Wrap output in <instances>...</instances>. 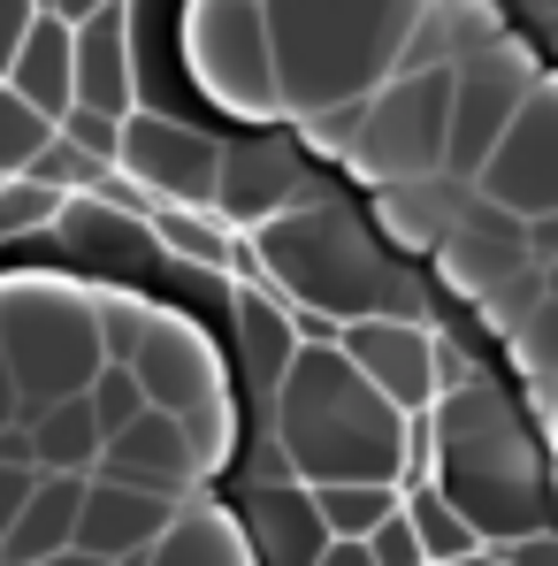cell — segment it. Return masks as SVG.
Here are the masks:
<instances>
[{
  "label": "cell",
  "mask_w": 558,
  "mask_h": 566,
  "mask_svg": "<svg viewBox=\"0 0 558 566\" xmlns=\"http://www.w3.org/2000/svg\"><path fill=\"white\" fill-rule=\"evenodd\" d=\"M23 429H31V468H77L93 474L99 468V413L85 390L70 398H46V406H23Z\"/></svg>",
  "instance_id": "obj_22"
},
{
  "label": "cell",
  "mask_w": 558,
  "mask_h": 566,
  "mask_svg": "<svg viewBox=\"0 0 558 566\" xmlns=\"http://www.w3.org/2000/svg\"><path fill=\"white\" fill-rule=\"evenodd\" d=\"M185 77L230 123H283L276 115V54H269V8L261 0H185Z\"/></svg>",
  "instance_id": "obj_7"
},
{
  "label": "cell",
  "mask_w": 558,
  "mask_h": 566,
  "mask_svg": "<svg viewBox=\"0 0 558 566\" xmlns=\"http://www.w3.org/2000/svg\"><path fill=\"white\" fill-rule=\"evenodd\" d=\"M314 490V513H322V528H329V544L337 536H368L375 521L406 497V482H390V474H329V482H306Z\"/></svg>",
  "instance_id": "obj_24"
},
{
  "label": "cell",
  "mask_w": 558,
  "mask_h": 566,
  "mask_svg": "<svg viewBox=\"0 0 558 566\" xmlns=\"http://www.w3.org/2000/svg\"><path fill=\"white\" fill-rule=\"evenodd\" d=\"M70 99L99 115L138 107V62H130V0H107L85 23H70Z\"/></svg>",
  "instance_id": "obj_15"
},
{
  "label": "cell",
  "mask_w": 558,
  "mask_h": 566,
  "mask_svg": "<svg viewBox=\"0 0 558 566\" xmlns=\"http://www.w3.org/2000/svg\"><path fill=\"white\" fill-rule=\"evenodd\" d=\"M54 123L31 107V99L15 93V85H0V177H15L31 154H39V138H46Z\"/></svg>",
  "instance_id": "obj_28"
},
{
  "label": "cell",
  "mask_w": 558,
  "mask_h": 566,
  "mask_svg": "<svg viewBox=\"0 0 558 566\" xmlns=\"http://www.w3.org/2000/svg\"><path fill=\"white\" fill-rule=\"evenodd\" d=\"M505 360L528 390H551L558 382V291H544L513 329H505Z\"/></svg>",
  "instance_id": "obj_25"
},
{
  "label": "cell",
  "mask_w": 558,
  "mask_h": 566,
  "mask_svg": "<svg viewBox=\"0 0 558 566\" xmlns=\"http://www.w3.org/2000/svg\"><path fill=\"white\" fill-rule=\"evenodd\" d=\"M536 429H544V444H551V468H558V382H551V390H536Z\"/></svg>",
  "instance_id": "obj_33"
},
{
  "label": "cell",
  "mask_w": 558,
  "mask_h": 566,
  "mask_svg": "<svg viewBox=\"0 0 558 566\" xmlns=\"http://www.w3.org/2000/svg\"><path fill=\"white\" fill-rule=\"evenodd\" d=\"M337 169L360 191L452 169V62H398L375 93H360Z\"/></svg>",
  "instance_id": "obj_6"
},
{
  "label": "cell",
  "mask_w": 558,
  "mask_h": 566,
  "mask_svg": "<svg viewBox=\"0 0 558 566\" xmlns=\"http://www.w3.org/2000/svg\"><path fill=\"white\" fill-rule=\"evenodd\" d=\"M368 230L390 245V253H406V261H429L444 238H452V222L466 214V199H474V177H452V169H436V177H406V185H375L368 191Z\"/></svg>",
  "instance_id": "obj_14"
},
{
  "label": "cell",
  "mask_w": 558,
  "mask_h": 566,
  "mask_svg": "<svg viewBox=\"0 0 558 566\" xmlns=\"http://www.w3.org/2000/svg\"><path fill=\"white\" fill-rule=\"evenodd\" d=\"M238 329H245V360H253V376L276 390L283 360H291L306 337H322L329 322L306 314V306H291L283 291H238ZM329 337H337V329H329Z\"/></svg>",
  "instance_id": "obj_21"
},
{
  "label": "cell",
  "mask_w": 558,
  "mask_h": 566,
  "mask_svg": "<svg viewBox=\"0 0 558 566\" xmlns=\"http://www.w3.org/2000/svg\"><path fill=\"white\" fill-rule=\"evenodd\" d=\"M207 490V482H199ZM185 482H154V474H123V468H93L85 497H77V528H70V559H146L154 536L169 528Z\"/></svg>",
  "instance_id": "obj_10"
},
{
  "label": "cell",
  "mask_w": 558,
  "mask_h": 566,
  "mask_svg": "<svg viewBox=\"0 0 558 566\" xmlns=\"http://www.w3.org/2000/svg\"><path fill=\"white\" fill-rule=\"evenodd\" d=\"M436 261V276L460 291L466 306L489 291V283H505L513 269H528L536 253H528V214H513V207H497V199H466V214L452 222V238L429 253Z\"/></svg>",
  "instance_id": "obj_13"
},
{
  "label": "cell",
  "mask_w": 558,
  "mask_h": 566,
  "mask_svg": "<svg viewBox=\"0 0 558 566\" xmlns=\"http://www.w3.org/2000/svg\"><path fill=\"white\" fill-rule=\"evenodd\" d=\"M238 521H245V536H253V559L322 566V552H329V528H322V513H314L306 474H291V482H245Z\"/></svg>",
  "instance_id": "obj_16"
},
{
  "label": "cell",
  "mask_w": 558,
  "mask_h": 566,
  "mask_svg": "<svg viewBox=\"0 0 558 566\" xmlns=\"http://www.w3.org/2000/svg\"><path fill=\"white\" fill-rule=\"evenodd\" d=\"M406 521H413V536H421V566H466V559H482L474 521H466V513L436 490V482H429V474H413V482H406Z\"/></svg>",
  "instance_id": "obj_23"
},
{
  "label": "cell",
  "mask_w": 558,
  "mask_h": 566,
  "mask_svg": "<svg viewBox=\"0 0 558 566\" xmlns=\"http://www.w3.org/2000/svg\"><path fill=\"white\" fill-rule=\"evenodd\" d=\"M0 85H15V93L46 115V123L70 107V23H62L54 8H39V15H31V31L15 39V54H8V70H0Z\"/></svg>",
  "instance_id": "obj_20"
},
{
  "label": "cell",
  "mask_w": 558,
  "mask_h": 566,
  "mask_svg": "<svg viewBox=\"0 0 558 566\" xmlns=\"http://www.w3.org/2000/svg\"><path fill=\"white\" fill-rule=\"evenodd\" d=\"M536 77H544V46L520 39L513 23L452 62V177L482 169V154L497 146V130L513 123V107L528 99Z\"/></svg>",
  "instance_id": "obj_8"
},
{
  "label": "cell",
  "mask_w": 558,
  "mask_h": 566,
  "mask_svg": "<svg viewBox=\"0 0 558 566\" xmlns=\"http://www.w3.org/2000/svg\"><path fill=\"white\" fill-rule=\"evenodd\" d=\"M77 497H85V474H77V468H39V474H31V497H23V513L8 521V544H0V559H15V566L70 559Z\"/></svg>",
  "instance_id": "obj_19"
},
{
  "label": "cell",
  "mask_w": 558,
  "mask_h": 566,
  "mask_svg": "<svg viewBox=\"0 0 558 566\" xmlns=\"http://www.w3.org/2000/svg\"><path fill=\"white\" fill-rule=\"evenodd\" d=\"M261 8L276 54V115L298 123L375 93L398 70L429 0H261Z\"/></svg>",
  "instance_id": "obj_3"
},
{
  "label": "cell",
  "mask_w": 558,
  "mask_h": 566,
  "mask_svg": "<svg viewBox=\"0 0 558 566\" xmlns=\"http://www.w3.org/2000/svg\"><path fill=\"white\" fill-rule=\"evenodd\" d=\"M99 468H123V474H154V482H185L199 490V468H191V437L185 421L169 413V406H138L130 421H115L107 437H99Z\"/></svg>",
  "instance_id": "obj_18"
},
{
  "label": "cell",
  "mask_w": 558,
  "mask_h": 566,
  "mask_svg": "<svg viewBox=\"0 0 558 566\" xmlns=\"http://www.w3.org/2000/svg\"><path fill=\"white\" fill-rule=\"evenodd\" d=\"M23 177H39V185H54V191H85V185H99V177H107V161H99V154H85L70 130H46V138H39V154L23 161Z\"/></svg>",
  "instance_id": "obj_27"
},
{
  "label": "cell",
  "mask_w": 558,
  "mask_h": 566,
  "mask_svg": "<svg viewBox=\"0 0 558 566\" xmlns=\"http://www.w3.org/2000/svg\"><path fill=\"white\" fill-rule=\"evenodd\" d=\"M161 245L169 253H185L199 269H230V238H222V222L207 214V207H177V199H161Z\"/></svg>",
  "instance_id": "obj_26"
},
{
  "label": "cell",
  "mask_w": 558,
  "mask_h": 566,
  "mask_svg": "<svg viewBox=\"0 0 558 566\" xmlns=\"http://www.w3.org/2000/svg\"><path fill=\"white\" fill-rule=\"evenodd\" d=\"M115 169L154 199H177V207H214L222 185V146L199 138L177 115H146V107H123V130H115Z\"/></svg>",
  "instance_id": "obj_11"
},
{
  "label": "cell",
  "mask_w": 558,
  "mask_h": 566,
  "mask_svg": "<svg viewBox=\"0 0 558 566\" xmlns=\"http://www.w3.org/2000/svg\"><path fill=\"white\" fill-rule=\"evenodd\" d=\"M360 552H368V566H421V536H413V521H406V497L360 536Z\"/></svg>",
  "instance_id": "obj_30"
},
{
  "label": "cell",
  "mask_w": 558,
  "mask_h": 566,
  "mask_svg": "<svg viewBox=\"0 0 558 566\" xmlns=\"http://www.w3.org/2000/svg\"><path fill=\"white\" fill-rule=\"evenodd\" d=\"M474 191L513 207V214H551L558 207V70L551 62L528 85V99L513 107V123L497 130V146L482 154Z\"/></svg>",
  "instance_id": "obj_9"
},
{
  "label": "cell",
  "mask_w": 558,
  "mask_h": 566,
  "mask_svg": "<svg viewBox=\"0 0 558 566\" xmlns=\"http://www.w3.org/2000/svg\"><path fill=\"white\" fill-rule=\"evenodd\" d=\"M31 474H39V468L0 460V544H8V521H15V513H23V497H31Z\"/></svg>",
  "instance_id": "obj_31"
},
{
  "label": "cell",
  "mask_w": 558,
  "mask_h": 566,
  "mask_svg": "<svg viewBox=\"0 0 558 566\" xmlns=\"http://www.w3.org/2000/svg\"><path fill=\"white\" fill-rule=\"evenodd\" d=\"M276 444L291 474L329 482V474H390L413 468V413H398L375 390L337 337H306L276 376Z\"/></svg>",
  "instance_id": "obj_2"
},
{
  "label": "cell",
  "mask_w": 558,
  "mask_h": 566,
  "mask_svg": "<svg viewBox=\"0 0 558 566\" xmlns=\"http://www.w3.org/2000/svg\"><path fill=\"white\" fill-rule=\"evenodd\" d=\"M146 566H253V536H245L238 505H222L207 490H185L169 528L154 536Z\"/></svg>",
  "instance_id": "obj_17"
},
{
  "label": "cell",
  "mask_w": 558,
  "mask_h": 566,
  "mask_svg": "<svg viewBox=\"0 0 558 566\" xmlns=\"http://www.w3.org/2000/svg\"><path fill=\"white\" fill-rule=\"evenodd\" d=\"M536 269H544V291H558V253H544Z\"/></svg>",
  "instance_id": "obj_36"
},
{
  "label": "cell",
  "mask_w": 558,
  "mask_h": 566,
  "mask_svg": "<svg viewBox=\"0 0 558 566\" xmlns=\"http://www.w3.org/2000/svg\"><path fill=\"white\" fill-rule=\"evenodd\" d=\"M253 261L269 269L291 306L322 314L329 329L352 322V314H421L390 269L375 253V230L352 222L345 207H322V199H291V207H269L253 222Z\"/></svg>",
  "instance_id": "obj_4"
},
{
  "label": "cell",
  "mask_w": 558,
  "mask_h": 566,
  "mask_svg": "<svg viewBox=\"0 0 558 566\" xmlns=\"http://www.w3.org/2000/svg\"><path fill=\"white\" fill-rule=\"evenodd\" d=\"M31 15H39V0H0V70H8V54H15V39L31 31Z\"/></svg>",
  "instance_id": "obj_32"
},
{
  "label": "cell",
  "mask_w": 558,
  "mask_h": 566,
  "mask_svg": "<svg viewBox=\"0 0 558 566\" xmlns=\"http://www.w3.org/2000/svg\"><path fill=\"white\" fill-rule=\"evenodd\" d=\"M54 207H62V191L39 185V177H0V238H23V230H46L54 222Z\"/></svg>",
  "instance_id": "obj_29"
},
{
  "label": "cell",
  "mask_w": 558,
  "mask_h": 566,
  "mask_svg": "<svg viewBox=\"0 0 558 566\" xmlns=\"http://www.w3.org/2000/svg\"><path fill=\"white\" fill-rule=\"evenodd\" d=\"M337 345L352 353V368L398 406V413H429L444 390V337L421 314H352L337 322Z\"/></svg>",
  "instance_id": "obj_12"
},
{
  "label": "cell",
  "mask_w": 558,
  "mask_h": 566,
  "mask_svg": "<svg viewBox=\"0 0 558 566\" xmlns=\"http://www.w3.org/2000/svg\"><path fill=\"white\" fill-rule=\"evenodd\" d=\"M0 421H23V390H15V368H8V345H0Z\"/></svg>",
  "instance_id": "obj_34"
},
{
  "label": "cell",
  "mask_w": 558,
  "mask_h": 566,
  "mask_svg": "<svg viewBox=\"0 0 558 566\" xmlns=\"http://www.w3.org/2000/svg\"><path fill=\"white\" fill-rule=\"evenodd\" d=\"M39 8H54L62 23H85V15H93V8H107V0H39Z\"/></svg>",
  "instance_id": "obj_35"
},
{
  "label": "cell",
  "mask_w": 558,
  "mask_h": 566,
  "mask_svg": "<svg viewBox=\"0 0 558 566\" xmlns=\"http://www.w3.org/2000/svg\"><path fill=\"white\" fill-rule=\"evenodd\" d=\"M0 345L23 406L70 398L107 368L99 345V283L77 276H0Z\"/></svg>",
  "instance_id": "obj_5"
},
{
  "label": "cell",
  "mask_w": 558,
  "mask_h": 566,
  "mask_svg": "<svg viewBox=\"0 0 558 566\" xmlns=\"http://www.w3.org/2000/svg\"><path fill=\"white\" fill-rule=\"evenodd\" d=\"M413 474H429L482 536V559L528 528H558V468L536 421H520L482 376L444 382L429 413H413Z\"/></svg>",
  "instance_id": "obj_1"
}]
</instances>
